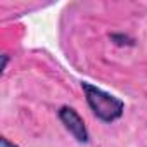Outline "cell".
Wrapping results in <instances>:
<instances>
[{"instance_id":"obj_1","label":"cell","mask_w":147,"mask_h":147,"mask_svg":"<svg viewBox=\"0 0 147 147\" xmlns=\"http://www.w3.org/2000/svg\"><path fill=\"white\" fill-rule=\"evenodd\" d=\"M83 87V92H85V97H87V102L90 106V109L94 111V114L106 121V123H111L118 118H121L123 111H125V104L123 100L116 99L114 95L90 85V83H82Z\"/></svg>"},{"instance_id":"obj_3","label":"cell","mask_w":147,"mask_h":147,"mask_svg":"<svg viewBox=\"0 0 147 147\" xmlns=\"http://www.w3.org/2000/svg\"><path fill=\"white\" fill-rule=\"evenodd\" d=\"M2 147H16V145H12L7 138H2Z\"/></svg>"},{"instance_id":"obj_2","label":"cell","mask_w":147,"mask_h":147,"mask_svg":"<svg viewBox=\"0 0 147 147\" xmlns=\"http://www.w3.org/2000/svg\"><path fill=\"white\" fill-rule=\"evenodd\" d=\"M59 118L64 123V126L69 130V133H73V137H75L78 142H87L88 140V133H87L85 123H83V119L80 118V114L73 107H67V106L61 107Z\"/></svg>"}]
</instances>
